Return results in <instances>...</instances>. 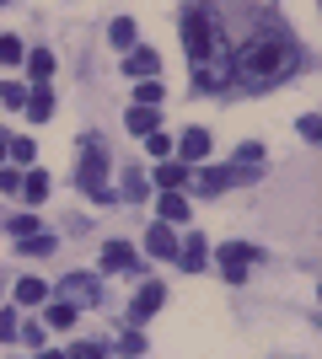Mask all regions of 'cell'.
Masks as SVG:
<instances>
[{
    "instance_id": "33",
    "label": "cell",
    "mask_w": 322,
    "mask_h": 359,
    "mask_svg": "<svg viewBox=\"0 0 322 359\" xmlns=\"http://www.w3.org/2000/svg\"><path fill=\"white\" fill-rule=\"evenodd\" d=\"M70 359H102V344H76V354Z\"/></svg>"
},
{
    "instance_id": "36",
    "label": "cell",
    "mask_w": 322,
    "mask_h": 359,
    "mask_svg": "<svg viewBox=\"0 0 322 359\" xmlns=\"http://www.w3.org/2000/svg\"><path fill=\"white\" fill-rule=\"evenodd\" d=\"M38 359H65V354H38Z\"/></svg>"
},
{
    "instance_id": "2",
    "label": "cell",
    "mask_w": 322,
    "mask_h": 359,
    "mask_svg": "<svg viewBox=\"0 0 322 359\" xmlns=\"http://www.w3.org/2000/svg\"><path fill=\"white\" fill-rule=\"evenodd\" d=\"M215 43H220L215 11H210V6H188V11H183V48H188V60L204 65L215 54Z\"/></svg>"
},
{
    "instance_id": "20",
    "label": "cell",
    "mask_w": 322,
    "mask_h": 359,
    "mask_svg": "<svg viewBox=\"0 0 322 359\" xmlns=\"http://www.w3.org/2000/svg\"><path fill=\"white\" fill-rule=\"evenodd\" d=\"M48 252H54V236H38V231L22 236V257H48Z\"/></svg>"
},
{
    "instance_id": "12",
    "label": "cell",
    "mask_w": 322,
    "mask_h": 359,
    "mask_svg": "<svg viewBox=\"0 0 322 359\" xmlns=\"http://www.w3.org/2000/svg\"><path fill=\"white\" fill-rule=\"evenodd\" d=\"M123 70H129V75H140V81H151V75H156V54H151V48H129Z\"/></svg>"
},
{
    "instance_id": "13",
    "label": "cell",
    "mask_w": 322,
    "mask_h": 359,
    "mask_svg": "<svg viewBox=\"0 0 322 359\" xmlns=\"http://www.w3.org/2000/svg\"><path fill=\"white\" fill-rule=\"evenodd\" d=\"M161 220H167V225L188 220V198L177 194V188H167V194H161Z\"/></svg>"
},
{
    "instance_id": "4",
    "label": "cell",
    "mask_w": 322,
    "mask_h": 359,
    "mask_svg": "<svg viewBox=\"0 0 322 359\" xmlns=\"http://www.w3.org/2000/svg\"><path fill=\"white\" fill-rule=\"evenodd\" d=\"M54 300H65V306H76V311H81V306H97V300H102V285H97L92 273H65Z\"/></svg>"
},
{
    "instance_id": "30",
    "label": "cell",
    "mask_w": 322,
    "mask_h": 359,
    "mask_svg": "<svg viewBox=\"0 0 322 359\" xmlns=\"http://www.w3.org/2000/svg\"><path fill=\"white\" fill-rule=\"evenodd\" d=\"M301 135H307V140H322V118H317V113H307V118H301Z\"/></svg>"
},
{
    "instance_id": "31",
    "label": "cell",
    "mask_w": 322,
    "mask_h": 359,
    "mask_svg": "<svg viewBox=\"0 0 322 359\" xmlns=\"http://www.w3.org/2000/svg\"><path fill=\"white\" fill-rule=\"evenodd\" d=\"M119 348H123V354H140V348H145V338H140V327H135V332H123V344H119Z\"/></svg>"
},
{
    "instance_id": "17",
    "label": "cell",
    "mask_w": 322,
    "mask_h": 359,
    "mask_svg": "<svg viewBox=\"0 0 322 359\" xmlns=\"http://www.w3.org/2000/svg\"><path fill=\"white\" fill-rule=\"evenodd\" d=\"M183 182H188V166L183 161H167L161 172H156V188H183Z\"/></svg>"
},
{
    "instance_id": "19",
    "label": "cell",
    "mask_w": 322,
    "mask_h": 359,
    "mask_svg": "<svg viewBox=\"0 0 322 359\" xmlns=\"http://www.w3.org/2000/svg\"><path fill=\"white\" fill-rule=\"evenodd\" d=\"M129 129H135V135H151V129H161V123H156V107H129Z\"/></svg>"
},
{
    "instance_id": "25",
    "label": "cell",
    "mask_w": 322,
    "mask_h": 359,
    "mask_svg": "<svg viewBox=\"0 0 322 359\" xmlns=\"http://www.w3.org/2000/svg\"><path fill=\"white\" fill-rule=\"evenodd\" d=\"M145 150H151V156H172V135L151 129V135H145Z\"/></svg>"
},
{
    "instance_id": "23",
    "label": "cell",
    "mask_w": 322,
    "mask_h": 359,
    "mask_svg": "<svg viewBox=\"0 0 322 359\" xmlns=\"http://www.w3.org/2000/svg\"><path fill=\"white\" fill-rule=\"evenodd\" d=\"M113 43H119V48H135V22H129V16L113 22Z\"/></svg>"
},
{
    "instance_id": "11",
    "label": "cell",
    "mask_w": 322,
    "mask_h": 359,
    "mask_svg": "<svg viewBox=\"0 0 322 359\" xmlns=\"http://www.w3.org/2000/svg\"><path fill=\"white\" fill-rule=\"evenodd\" d=\"M22 107H27V118H32V123H43L48 113H54V97H48V86H32Z\"/></svg>"
},
{
    "instance_id": "24",
    "label": "cell",
    "mask_w": 322,
    "mask_h": 359,
    "mask_svg": "<svg viewBox=\"0 0 322 359\" xmlns=\"http://www.w3.org/2000/svg\"><path fill=\"white\" fill-rule=\"evenodd\" d=\"M135 102L140 107H156V102H161V86H156V81H140V86H135Z\"/></svg>"
},
{
    "instance_id": "32",
    "label": "cell",
    "mask_w": 322,
    "mask_h": 359,
    "mask_svg": "<svg viewBox=\"0 0 322 359\" xmlns=\"http://www.w3.org/2000/svg\"><path fill=\"white\" fill-rule=\"evenodd\" d=\"M0 194H22V177H16V172H0Z\"/></svg>"
},
{
    "instance_id": "34",
    "label": "cell",
    "mask_w": 322,
    "mask_h": 359,
    "mask_svg": "<svg viewBox=\"0 0 322 359\" xmlns=\"http://www.w3.org/2000/svg\"><path fill=\"white\" fill-rule=\"evenodd\" d=\"M6 338H16V316L11 311H0V344H6Z\"/></svg>"
},
{
    "instance_id": "18",
    "label": "cell",
    "mask_w": 322,
    "mask_h": 359,
    "mask_svg": "<svg viewBox=\"0 0 322 359\" xmlns=\"http://www.w3.org/2000/svg\"><path fill=\"white\" fill-rule=\"evenodd\" d=\"M22 194H27V204H43V198H48V172H32V177H22Z\"/></svg>"
},
{
    "instance_id": "14",
    "label": "cell",
    "mask_w": 322,
    "mask_h": 359,
    "mask_svg": "<svg viewBox=\"0 0 322 359\" xmlns=\"http://www.w3.org/2000/svg\"><path fill=\"white\" fill-rule=\"evenodd\" d=\"M27 75L43 86L48 75H54V54H48V48H32V54H27Z\"/></svg>"
},
{
    "instance_id": "29",
    "label": "cell",
    "mask_w": 322,
    "mask_h": 359,
    "mask_svg": "<svg viewBox=\"0 0 322 359\" xmlns=\"http://www.w3.org/2000/svg\"><path fill=\"white\" fill-rule=\"evenodd\" d=\"M6 150H11V161H22V166L32 161V140H11V145H6Z\"/></svg>"
},
{
    "instance_id": "3",
    "label": "cell",
    "mask_w": 322,
    "mask_h": 359,
    "mask_svg": "<svg viewBox=\"0 0 322 359\" xmlns=\"http://www.w3.org/2000/svg\"><path fill=\"white\" fill-rule=\"evenodd\" d=\"M81 188L92 198H107V150H102V140H86L81 145Z\"/></svg>"
},
{
    "instance_id": "5",
    "label": "cell",
    "mask_w": 322,
    "mask_h": 359,
    "mask_svg": "<svg viewBox=\"0 0 322 359\" xmlns=\"http://www.w3.org/2000/svg\"><path fill=\"white\" fill-rule=\"evenodd\" d=\"M253 257H263V252H258V247H247V241H226V247H220V269H226L231 285H242V279H247V263H253Z\"/></svg>"
},
{
    "instance_id": "7",
    "label": "cell",
    "mask_w": 322,
    "mask_h": 359,
    "mask_svg": "<svg viewBox=\"0 0 322 359\" xmlns=\"http://www.w3.org/2000/svg\"><path fill=\"white\" fill-rule=\"evenodd\" d=\"M161 300H167V290H161V285H145V290L135 295V306H129V322H145V316H156V311H161Z\"/></svg>"
},
{
    "instance_id": "27",
    "label": "cell",
    "mask_w": 322,
    "mask_h": 359,
    "mask_svg": "<svg viewBox=\"0 0 322 359\" xmlns=\"http://www.w3.org/2000/svg\"><path fill=\"white\" fill-rule=\"evenodd\" d=\"M0 102H6V107H22V102H27V86H0Z\"/></svg>"
},
{
    "instance_id": "8",
    "label": "cell",
    "mask_w": 322,
    "mask_h": 359,
    "mask_svg": "<svg viewBox=\"0 0 322 359\" xmlns=\"http://www.w3.org/2000/svg\"><path fill=\"white\" fill-rule=\"evenodd\" d=\"M231 177H236V172H188L183 188H194V194H226Z\"/></svg>"
},
{
    "instance_id": "37",
    "label": "cell",
    "mask_w": 322,
    "mask_h": 359,
    "mask_svg": "<svg viewBox=\"0 0 322 359\" xmlns=\"http://www.w3.org/2000/svg\"><path fill=\"white\" fill-rule=\"evenodd\" d=\"M129 359H140V354H129Z\"/></svg>"
},
{
    "instance_id": "26",
    "label": "cell",
    "mask_w": 322,
    "mask_h": 359,
    "mask_svg": "<svg viewBox=\"0 0 322 359\" xmlns=\"http://www.w3.org/2000/svg\"><path fill=\"white\" fill-rule=\"evenodd\" d=\"M263 161V145H253V140H247L242 150H236V166H258Z\"/></svg>"
},
{
    "instance_id": "22",
    "label": "cell",
    "mask_w": 322,
    "mask_h": 359,
    "mask_svg": "<svg viewBox=\"0 0 322 359\" xmlns=\"http://www.w3.org/2000/svg\"><path fill=\"white\" fill-rule=\"evenodd\" d=\"M22 60H27L22 38H0V65H22Z\"/></svg>"
},
{
    "instance_id": "28",
    "label": "cell",
    "mask_w": 322,
    "mask_h": 359,
    "mask_svg": "<svg viewBox=\"0 0 322 359\" xmlns=\"http://www.w3.org/2000/svg\"><path fill=\"white\" fill-rule=\"evenodd\" d=\"M11 231L16 236H32V231H38V215H11Z\"/></svg>"
},
{
    "instance_id": "1",
    "label": "cell",
    "mask_w": 322,
    "mask_h": 359,
    "mask_svg": "<svg viewBox=\"0 0 322 359\" xmlns=\"http://www.w3.org/2000/svg\"><path fill=\"white\" fill-rule=\"evenodd\" d=\"M236 81H247V86H274V81H285V75L301 70V48L290 43V32H253L242 48H236Z\"/></svg>"
},
{
    "instance_id": "6",
    "label": "cell",
    "mask_w": 322,
    "mask_h": 359,
    "mask_svg": "<svg viewBox=\"0 0 322 359\" xmlns=\"http://www.w3.org/2000/svg\"><path fill=\"white\" fill-rule=\"evenodd\" d=\"M177 156H183V166L204 161V156H210V129H188V135L177 140Z\"/></svg>"
},
{
    "instance_id": "16",
    "label": "cell",
    "mask_w": 322,
    "mask_h": 359,
    "mask_svg": "<svg viewBox=\"0 0 322 359\" xmlns=\"http://www.w3.org/2000/svg\"><path fill=\"white\" fill-rule=\"evenodd\" d=\"M16 300H22V306H43L48 285H43V279H22V285H16Z\"/></svg>"
},
{
    "instance_id": "35",
    "label": "cell",
    "mask_w": 322,
    "mask_h": 359,
    "mask_svg": "<svg viewBox=\"0 0 322 359\" xmlns=\"http://www.w3.org/2000/svg\"><path fill=\"white\" fill-rule=\"evenodd\" d=\"M0 156H6V129H0Z\"/></svg>"
},
{
    "instance_id": "10",
    "label": "cell",
    "mask_w": 322,
    "mask_h": 359,
    "mask_svg": "<svg viewBox=\"0 0 322 359\" xmlns=\"http://www.w3.org/2000/svg\"><path fill=\"white\" fill-rule=\"evenodd\" d=\"M102 269H113V273L135 269V247H129V241H107L102 247Z\"/></svg>"
},
{
    "instance_id": "9",
    "label": "cell",
    "mask_w": 322,
    "mask_h": 359,
    "mask_svg": "<svg viewBox=\"0 0 322 359\" xmlns=\"http://www.w3.org/2000/svg\"><path fill=\"white\" fill-rule=\"evenodd\" d=\"M145 252H151V257H177V236H172V225H151V231H145Z\"/></svg>"
},
{
    "instance_id": "21",
    "label": "cell",
    "mask_w": 322,
    "mask_h": 359,
    "mask_svg": "<svg viewBox=\"0 0 322 359\" xmlns=\"http://www.w3.org/2000/svg\"><path fill=\"white\" fill-rule=\"evenodd\" d=\"M70 322H76V306H65V300H54V306H48V327H54V332H65Z\"/></svg>"
},
{
    "instance_id": "15",
    "label": "cell",
    "mask_w": 322,
    "mask_h": 359,
    "mask_svg": "<svg viewBox=\"0 0 322 359\" xmlns=\"http://www.w3.org/2000/svg\"><path fill=\"white\" fill-rule=\"evenodd\" d=\"M204 263H210V247H204V236H188V247H183V269H188V273H199Z\"/></svg>"
}]
</instances>
